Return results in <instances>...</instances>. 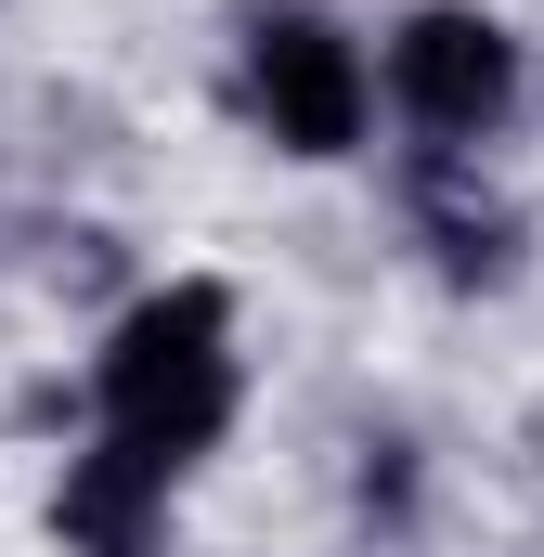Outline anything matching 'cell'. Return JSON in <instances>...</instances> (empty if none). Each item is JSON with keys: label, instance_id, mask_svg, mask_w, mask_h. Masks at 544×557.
I'll return each instance as SVG.
<instances>
[{"label": "cell", "instance_id": "2", "mask_svg": "<svg viewBox=\"0 0 544 557\" xmlns=\"http://www.w3.org/2000/svg\"><path fill=\"white\" fill-rule=\"evenodd\" d=\"M247 117L272 131V156H350L376 117V65L350 52V26H324L311 0H272L247 26V65H234Z\"/></svg>", "mask_w": 544, "mask_h": 557}, {"label": "cell", "instance_id": "4", "mask_svg": "<svg viewBox=\"0 0 544 557\" xmlns=\"http://www.w3.org/2000/svg\"><path fill=\"white\" fill-rule=\"evenodd\" d=\"M52 545L65 557H169V467L131 454V441L65 454V480H52Z\"/></svg>", "mask_w": 544, "mask_h": 557}, {"label": "cell", "instance_id": "5", "mask_svg": "<svg viewBox=\"0 0 544 557\" xmlns=\"http://www.w3.org/2000/svg\"><path fill=\"white\" fill-rule=\"evenodd\" d=\"M415 221H428V247H441L454 285H493V273H506V208L467 195V143H428V156H415Z\"/></svg>", "mask_w": 544, "mask_h": 557}, {"label": "cell", "instance_id": "3", "mask_svg": "<svg viewBox=\"0 0 544 557\" xmlns=\"http://www.w3.org/2000/svg\"><path fill=\"white\" fill-rule=\"evenodd\" d=\"M390 104H403L428 143H480L519 104V39H506V13H480V0H415L403 26H390Z\"/></svg>", "mask_w": 544, "mask_h": 557}, {"label": "cell", "instance_id": "1", "mask_svg": "<svg viewBox=\"0 0 544 557\" xmlns=\"http://www.w3.org/2000/svg\"><path fill=\"white\" fill-rule=\"evenodd\" d=\"M91 403H104V441L156 454L169 480L234 428V298L208 273L156 285L104 324V363H91Z\"/></svg>", "mask_w": 544, "mask_h": 557}]
</instances>
